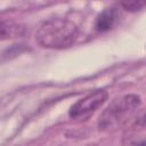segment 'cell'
I'll return each instance as SVG.
<instances>
[{
	"label": "cell",
	"mask_w": 146,
	"mask_h": 146,
	"mask_svg": "<svg viewBox=\"0 0 146 146\" xmlns=\"http://www.w3.org/2000/svg\"><path fill=\"white\" fill-rule=\"evenodd\" d=\"M140 123H141V124H145V125H146V114H145V115H144V116H143V117L140 119Z\"/></svg>",
	"instance_id": "obj_7"
},
{
	"label": "cell",
	"mask_w": 146,
	"mask_h": 146,
	"mask_svg": "<svg viewBox=\"0 0 146 146\" xmlns=\"http://www.w3.org/2000/svg\"><path fill=\"white\" fill-rule=\"evenodd\" d=\"M79 32V27L74 22L67 18L55 17L40 25L35 39L41 47L64 49L74 43L78 39Z\"/></svg>",
	"instance_id": "obj_1"
},
{
	"label": "cell",
	"mask_w": 146,
	"mask_h": 146,
	"mask_svg": "<svg viewBox=\"0 0 146 146\" xmlns=\"http://www.w3.org/2000/svg\"><path fill=\"white\" fill-rule=\"evenodd\" d=\"M132 145H133V146H146V138L140 139V140H138V141H135Z\"/></svg>",
	"instance_id": "obj_6"
},
{
	"label": "cell",
	"mask_w": 146,
	"mask_h": 146,
	"mask_svg": "<svg viewBox=\"0 0 146 146\" xmlns=\"http://www.w3.org/2000/svg\"><path fill=\"white\" fill-rule=\"evenodd\" d=\"M121 6L129 11H136L140 10L143 7L146 6V1L144 0H129V1H122Z\"/></svg>",
	"instance_id": "obj_5"
},
{
	"label": "cell",
	"mask_w": 146,
	"mask_h": 146,
	"mask_svg": "<svg viewBox=\"0 0 146 146\" xmlns=\"http://www.w3.org/2000/svg\"><path fill=\"white\" fill-rule=\"evenodd\" d=\"M117 19V11L115 8H106L103 10L95 23V27L98 32H106L113 27Z\"/></svg>",
	"instance_id": "obj_4"
},
{
	"label": "cell",
	"mask_w": 146,
	"mask_h": 146,
	"mask_svg": "<svg viewBox=\"0 0 146 146\" xmlns=\"http://www.w3.org/2000/svg\"><path fill=\"white\" fill-rule=\"evenodd\" d=\"M140 97L135 94L123 95L115 98L102 113L98 121V128L100 130L117 128L140 106Z\"/></svg>",
	"instance_id": "obj_2"
},
{
	"label": "cell",
	"mask_w": 146,
	"mask_h": 146,
	"mask_svg": "<svg viewBox=\"0 0 146 146\" xmlns=\"http://www.w3.org/2000/svg\"><path fill=\"white\" fill-rule=\"evenodd\" d=\"M107 97L108 95L105 90H96L91 94H88L87 96L79 99L71 106L68 114L72 119H86L91 113H94L98 107H100L105 103Z\"/></svg>",
	"instance_id": "obj_3"
}]
</instances>
